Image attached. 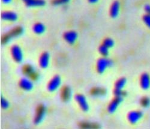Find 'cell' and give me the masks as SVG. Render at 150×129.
<instances>
[{
	"label": "cell",
	"instance_id": "cell-1",
	"mask_svg": "<svg viewBox=\"0 0 150 129\" xmlns=\"http://www.w3.org/2000/svg\"><path fill=\"white\" fill-rule=\"evenodd\" d=\"M112 65H113L112 61L105 58H102L97 61V70L99 73H102L108 67H110Z\"/></svg>",
	"mask_w": 150,
	"mask_h": 129
},
{
	"label": "cell",
	"instance_id": "cell-2",
	"mask_svg": "<svg viewBox=\"0 0 150 129\" xmlns=\"http://www.w3.org/2000/svg\"><path fill=\"white\" fill-rule=\"evenodd\" d=\"M23 33V28L21 27H16L12 29L8 34L5 35L3 38L1 42L3 44L7 43L12 37H15L20 35Z\"/></svg>",
	"mask_w": 150,
	"mask_h": 129
},
{
	"label": "cell",
	"instance_id": "cell-3",
	"mask_svg": "<svg viewBox=\"0 0 150 129\" xmlns=\"http://www.w3.org/2000/svg\"><path fill=\"white\" fill-rule=\"evenodd\" d=\"M11 52L13 59L18 62H20L23 60V53L19 46L15 45L11 48Z\"/></svg>",
	"mask_w": 150,
	"mask_h": 129
},
{
	"label": "cell",
	"instance_id": "cell-4",
	"mask_svg": "<svg viewBox=\"0 0 150 129\" xmlns=\"http://www.w3.org/2000/svg\"><path fill=\"white\" fill-rule=\"evenodd\" d=\"M46 112V108L43 105H40L37 108L36 114L34 119V123L38 124L42 122Z\"/></svg>",
	"mask_w": 150,
	"mask_h": 129
},
{
	"label": "cell",
	"instance_id": "cell-5",
	"mask_svg": "<svg viewBox=\"0 0 150 129\" xmlns=\"http://www.w3.org/2000/svg\"><path fill=\"white\" fill-rule=\"evenodd\" d=\"M61 84V78L59 76H55L49 82L47 89L50 92H53Z\"/></svg>",
	"mask_w": 150,
	"mask_h": 129
},
{
	"label": "cell",
	"instance_id": "cell-6",
	"mask_svg": "<svg viewBox=\"0 0 150 129\" xmlns=\"http://www.w3.org/2000/svg\"><path fill=\"white\" fill-rule=\"evenodd\" d=\"M143 116V113L141 111H132L128 115V120L132 124H135Z\"/></svg>",
	"mask_w": 150,
	"mask_h": 129
},
{
	"label": "cell",
	"instance_id": "cell-7",
	"mask_svg": "<svg viewBox=\"0 0 150 129\" xmlns=\"http://www.w3.org/2000/svg\"><path fill=\"white\" fill-rule=\"evenodd\" d=\"M75 99H76V101L79 103L80 107L83 111H87L88 110L89 106L84 96L81 94H78L75 96Z\"/></svg>",
	"mask_w": 150,
	"mask_h": 129
},
{
	"label": "cell",
	"instance_id": "cell-8",
	"mask_svg": "<svg viewBox=\"0 0 150 129\" xmlns=\"http://www.w3.org/2000/svg\"><path fill=\"white\" fill-rule=\"evenodd\" d=\"M65 40L69 44H73L78 38L77 33L74 31H69L66 32L64 35Z\"/></svg>",
	"mask_w": 150,
	"mask_h": 129
},
{
	"label": "cell",
	"instance_id": "cell-9",
	"mask_svg": "<svg viewBox=\"0 0 150 129\" xmlns=\"http://www.w3.org/2000/svg\"><path fill=\"white\" fill-rule=\"evenodd\" d=\"M1 18L8 21H15L18 19V15L13 11H4L1 14Z\"/></svg>",
	"mask_w": 150,
	"mask_h": 129
},
{
	"label": "cell",
	"instance_id": "cell-10",
	"mask_svg": "<svg viewBox=\"0 0 150 129\" xmlns=\"http://www.w3.org/2000/svg\"><path fill=\"white\" fill-rule=\"evenodd\" d=\"M122 97H116V98L112 101L108 107V111L109 113H114L118 107L120 103L122 101Z\"/></svg>",
	"mask_w": 150,
	"mask_h": 129
},
{
	"label": "cell",
	"instance_id": "cell-11",
	"mask_svg": "<svg viewBox=\"0 0 150 129\" xmlns=\"http://www.w3.org/2000/svg\"><path fill=\"white\" fill-rule=\"evenodd\" d=\"M141 86L144 89H148L150 86V77L148 74L144 73L141 77Z\"/></svg>",
	"mask_w": 150,
	"mask_h": 129
},
{
	"label": "cell",
	"instance_id": "cell-12",
	"mask_svg": "<svg viewBox=\"0 0 150 129\" xmlns=\"http://www.w3.org/2000/svg\"><path fill=\"white\" fill-rule=\"evenodd\" d=\"M19 85L21 88L25 90V91H30L33 88V82L30 80L26 78H23L21 80Z\"/></svg>",
	"mask_w": 150,
	"mask_h": 129
},
{
	"label": "cell",
	"instance_id": "cell-13",
	"mask_svg": "<svg viewBox=\"0 0 150 129\" xmlns=\"http://www.w3.org/2000/svg\"><path fill=\"white\" fill-rule=\"evenodd\" d=\"M120 4L118 1H116L113 3L110 7V15L112 18H116L118 14L120 11Z\"/></svg>",
	"mask_w": 150,
	"mask_h": 129
},
{
	"label": "cell",
	"instance_id": "cell-14",
	"mask_svg": "<svg viewBox=\"0 0 150 129\" xmlns=\"http://www.w3.org/2000/svg\"><path fill=\"white\" fill-rule=\"evenodd\" d=\"M29 7H40L45 4V0H23Z\"/></svg>",
	"mask_w": 150,
	"mask_h": 129
},
{
	"label": "cell",
	"instance_id": "cell-15",
	"mask_svg": "<svg viewBox=\"0 0 150 129\" xmlns=\"http://www.w3.org/2000/svg\"><path fill=\"white\" fill-rule=\"evenodd\" d=\"M49 62V55L47 52L43 53L40 58L39 63L40 66L42 68L46 69L47 67Z\"/></svg>",
	"mask_w": 150,
	"mask_h": 129
},
{
	"label": "cell",
	"instance_id": "cell-16",
	"mask_svg": "<svg viewBox=\"0 0 150 129\" xmlns=\"http://www.w3.org/2000/svg\"><path fill=\"white\" fill-rule=\"evenodd\" d=\"M61 96L64 101H67L71 96V90L68 86H64L61 89Z\"/></svg>",
	"mask_w": 150,
	"mask_h": 129
},
{
	"label": "cell",
	"instance_id": "cell-17",
	"mask_svg": "<svg viewBox=\"0 0 150 129\" xmlns=\"http://www.w3.org/2000/svg\"><path fill=\"white\" fill-rule=\"evenodd\" d=\"M22 71L25 74L29 76V77H30L33 74H34L35 72L34 71L33 67L32 66L30 65V64H26V65L23 66Z\"/></svg>",
	"mask_w": 150,
	"mask_h": 129
},
{
	"label": "cell",
	"instance_id": "cell-18",
	"mask_svg": "<svg viewBox=\"0 0 150 129\" xmlns=\"http://www.w3.org/2000/svg\"><path fill=\"white\" fill-rule=\"evenodd\" d=\"M45 30V27L43 24L41 23H37L33 27V31L35 33L37 34H41L44 33Z\"/></svg>",
	"mask_w": 150,
	"mask_h": 129
},
{
	"label": "cell",
	"instance_id": "cell-19",
	"mask_svg": "<svg viewBox=\"0 0 150 129\" xmlns=\"http://www.w3.org/2000/svg\"><path fill=\"white\" fill-rule=\"evenodd\" d=\"M105 93L106 90L100 88H94L91 91V94L93 96H103Z\"/></svg>",
	"mask_w": 150,
	"mask_h": 129
},
{
	"label": "cell",
	"instance_id": "cell-20",
	"mask_svg": "<svg viewBox=\"0 0 150 129\" xmlns=\"http://www.w3.org/2000/svg\"><path fill=\"white\" fill-rule=\"evenodd\" d=\"M126 84V79L125 78H121L119 79L115 84V89L122 90L124 86Z\"/></svg>",
	"mask_w": 150,
	"mask_h": 129
},
{
	"label": "cell",
	"instance_id": "cell-21",
	"mask_svg": "<svg viewBox=\"0 0 150 129\" xmlns=\"http://www.w3.org/2000/svg\"><path fill=\"white\" fill-rule=\"evenodd\" d=\"M99 52L103 56L106 57L109 54V48L106 47L105 45H103L100 46L99 47Z\"/></svg>",
	"mask_w": 150,
	"mask_h": 129
},
{
	"label": "cell",
	"instance_id": "cell-22",
	"mask_svg": "<svg viewBox=\"0 0 150 129\" xmlns=\"http://www.w3.org/2000/svg\"><path fill=\"white\" fill-rule=\"evenodd\" d=\"M103 45L108 48H110L112 47H113V46L114 45V42L113 40H112L111 38H106V39L104 40Z\"/></svg>",
	"mask_w": 150,
	"mask_h": 129
},
{
	"label": "cell",
	"instance_id": "cell-23",
	"mask_svg": "<svg viewBox=\"0 0 150 129\" xmlns=\"http://www.w3.org/2000/svg\"><path fill=\"white\" fill-rule=\"evenodd\" d=\"M1 105L3 109H7L9 107V103L3 97L1 98Z\"/></svg>",
	"mask_w": 150,
	"mask_h": 129
},
{
	"label": "cell",
	"instance_id": "cell-24",
	"mask_svg": "<svg viewBox=\"0 0 150 129\" xmlns=\"http://www.w3.org/2000/svg\"><path fill=\"white\" fill-rule=\"evenodd\" d=\"M143 21L145 25L150 28V15L146 14L143 17Z\"/></svg>",
	"mask_w": 150,
	"mask_h": 129
},
{
	"label": "cell",
	"instance_id": "cell-25",
	"mask_svg": "<svg viewBox=\"0 0 150 129\" xmlns=\"http://www.w3.org/2000/svg\"><path fill=\"white\" fill-rule=\"evenodd\" d=\"M141 104L144 107H148L150 105V100L147 97L143 98L141 100Z\"/></svg>",
	"mask_w": 150,
	"mask_h": 129
},
{
	"label": "cell",
	"instance_id": "cell-26",
	"mask_svg": "<svg viewBox=\"0 0 150 129\" xmlns=\"http://www.w3.org/2000/svg\"><path fill=\"white\" fill-rule=\"evenodd\" d=\"M114 94L116 96V97H122L123 96L126 95V93L122 91V90L117 89H115V90Z\"/></svg>",
	"mask_w": 150,
	"mask_h": 129
},
{
	"label": "cell",
	"instance_id": "cell-27",
	"mask_svg": "<svg viewBox=\"0 0 150 129\" xmlns=\"http://www.w3.org/2000/svg\"><path fill=\"white\" fill-rule=\"evenodd\" d=\"M96 124H90V123H82L81 124V126L82 127H84V128H94L92 127V125H95Z\"/></svg>",
	"mask_w": 150,
	"mask_h": 129
},
{
	"label": "cell",
	"instance_id": "cell-28",
	"mask_svg": "<svg viewBox=\"0 0 150 129\" xmlns=\"http://www.w3.org/2000/svg\"><path fill=\"white\" fill-rule=\"evenodd\" d=\"M145 10L147 13V14L150 15V4H147L145 6Z\"/></svg>",
	"mask_w": 150,
	"mask_h": 129
},
{
	"label": "cell",
	"instance_id": "cell-29",
	"mask_svg": "<svg viewBox=\"0 0 150 129\" xmlns=\"http://www.w3.org/2000/svg\"><path fill=\"white\" fill-rule=\"evenodd\" d=\"M3 2L6 4H8L11 1V0H2Z\"/></svg>",
	"mask_w": 150,
	"mask_h": 129
},
{
	"label": "cell",
	"instance_id": "cell-30",
	"mask_svg": "<svg viewBox=\"0 0 150 129\" xmlns=\"http://www.w3.org/2000/svg\"><path fill=\"white\" fill-rule=\"evenodd\" d=\"M98 1V0H89V1L91 3H96L97 1Z\"/></svg>",
	"mask_w": 150,
	"mask_h": 129
},
{
	"label": "cell",
	"instance_id": "cell-31",
	"mask_svg": "<svg viewBox=\"0 0 150 129\" xmlns=\"http://www.w3.org/2000/svg\"><path fill=\"white\" fill-rule=\"evenodd\" d=\"M61 1H62V4H64V3H66L69 2V0H61Z\"/></svg>",
	"mask_w": 150,
	"mask_h": 129
}]
</instances>
